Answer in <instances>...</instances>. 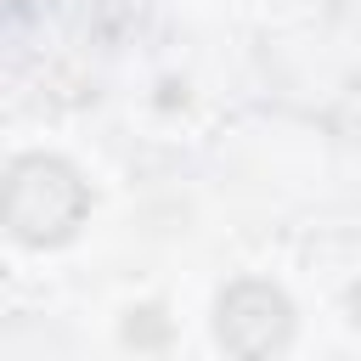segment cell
Instances as JSON below:
<instances>
[{
    "instance_id": "6da1fadb",
    "label": "cell",
    "mask_w": 361,
    "mask_h": 361,
    "mask_svg": "<svg viewBox=\"0 0 361 361\" xmlns=\"http://www.w3.org/2000/svg\"><path fill=\"white\" fill-rule=\"evenodd\" d=\"M90 209V192L85 180L62 164V158H17L11 175H6V226L17 243L28 248H51V243H68L79 231Z\"/></svg>"
},
{
    "instance_id": "3957f363",
    "label": "cell",
    "mask_w": 361,
    "mask_h": 361,
    "mask_svg": "<svg viewBox=\"0 0 361 361\" xmlns=\"http://www.w3.org/2000/svg\"><path fill=\"white\" fill-rule=\"evenodd\" d=\"M124 338H130V344H158V338H164V322H158V310H135V316L124 322Z\"/></svg>"
},
{
    "instance_id": "277c9868",
    "label": "cell",
    "mask_w": 361,
    "mask_h": 361,
    "mask_svg": "<svg viewBox=\"0 0 361 361\" xmlns=\"http://www.w3.org/2000/svg\"><path fill=\"white\" fill-rule=\"evenodd\" d=\"M350 310H355V322H361V282H355V293H350Z\"/></svg>"
},
{
    "instance_id": "7a4b0ae2",
    "label": "cell",
    "mask_w": 361,
    "mask_h": 361,
    "mask_svg": "<svg viewBox=\"0 0 361 361\" xmlns=\"http://www.w3.org/2000/svg\"><path fill=\"white\" fill-rule=\"evenodd\" d=\"M214 327L231 355H271V350H288V338H293V305L282 299V288L243 276L220 293Z\"/></svg>"
}]
</instances>
